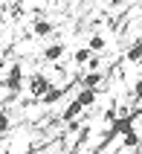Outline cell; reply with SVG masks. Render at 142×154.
<instances>
[{
  "mask_svg": "<svg viewBox=\"0 0 142 154\" xmlns=\"http://www.w3.org/2000/svg\"><path fill=\"white\" fill-rule=\"evenodd\" d=\"M99 82H101V73H99V70H90V73L81 79L84 87H99Z\"/></svg>",
  "mask_w": 142,
  "mask_h": 154,
  "instance_id": "obj_9",
  "label": "cell"
},
{
  "mask_svg": "<svg viewBox=\"0 0 142 154\" xmlns=\"http://www.w3.org/2000/svg\"><path fill=\"white\" fill-rule=\"evenodd\" d=\"M61 55H64V44H50V47L44 50V58L47 61H58Z\"/></svg>",
  "mask_w": 142,
  "mask_h": 154,
  "instance_id": "obj_4",
  "label": "cell"
},
{
  "mask_svg": "<svg viewBox=\"0 0 142 154\" xmlns=\"http://www.w3.org/2000/svg\"><path fill=\"white\" fill-rule=\"evenodd\" d=\"M81 111H84V105L78 102V99H73V102L67 105V111L61 113V119H64V122H70V119H75V116H78V113H81Z\"/></svg>",
  "mask_w": 142,
  "mask_h": 154,
  "instance_id": "obj_3",
  "label": "cell"
},
{
  "mask_svg": "<svg viewBox=\"0 0 142 154\" xmlns=\"http://www.w3.org/2000/svg\"><path fill=\"white\" fill-rule=\"evenodd\" d=\"M75 99H78V102H81L84 108H90V105L96 102V87H84V90H81L78 96H75Z\"/></svg>",
  "mask_w": 142,
  "mask_h": 154,
  "instance_id": "obj_5",
  "label": "cell"
},
{
  "mask_svg": "<svg viewBox=\"0 0 142 154\" xmlns=\"http://www.w3.org/2000/svg\"><path fill=\"white\" fill-rule=\"evenodd\" d=\"M3 87H6L9 93H17V90L23 87V64H20V61H15V64H12L9 76L3 79Z\"/></svg>",
  "mask_w": 142,
  "mask_h": 154,
  "instance_id": "obj_1",
  "label": "cell"
},
{
  "mask_svg": "<svg viewBox=\"0 0 142 154\" xmlns=\"http://www.w3.org/2000/svg\"><path fill=\"white\" fill-rule=\"evenodd\" d=\"M61 93H64V90H55V87H50V90L44 93L41 102H44V105H52V102H58V99H61Z\"/></svg>",
  "mask_w": 142,
  "mask_h": 154,
  "instance_id": "obj_11",
  "label": "cell"
},
{
  "mask_svg": "<svg viewBox=\"0 0 142 154\" xmlns=\"http://www.w3.org/2000/svg\"><path fill=\"white\" fill-rule=\"evenodd\" d=\"M125 58H128V61H134V64H136V61H142V38H136V41H134V47L128 50Z\"/></svg>",
  "mask_w": 142,
  "mask_h": 154,
  "instance_id": "obj_8",
  "label": "cell"
},
{
  "mask_svg": "<svg viewBox=\"0 0 142 154\" xmlns=\"http://www.w3.org/2000/svg\"><path fill=\"white\" fill-rule=\"evenodd\" d=\"M134 93H136V99H142V79L136 82V87H134Z\"/></svg>",
  "mask_w": 142,
  "mask_h": 154,
  "instance_id": "obj_14",
  "label": "cell"
},
{
  "mask_svg": "<svg viewBox=\"0 0 142 154\" xmlns=\"http://www.w3.org/2000/svg\"><path fill=\"white\" fill-rule=\"evenodd\" d=\"M136 122H139V128H142V113H139V116H136Z\"/></svg>",
  "mask_w": 142,
  "mask_h": 154,
  "instance_id": "obj_15",
  "label": "cell"
},
{
  "mask_svg": "<svg viewBox=\"0 0 142 154\" xmlns=\"http://www.w3.org/2000/svg\"><path fill=\"white\" fill-rule=\"evenodd\" d=\"M50 79L44 76V73H35L32 79H29V93L35 96V99H44V93H47V90H50Z\"/></svg>",
  "mask_w": 142,
  "mask_h": 154,
  "instance_id": "obj_2",
  "label": "cell"
},
{
  "mask_svg": "<svg viewBox=\"0 0 142 154\" xmlns=\"http://www.w3.org/2000/svg\"><path fill=\"white\" fill-rule=\"evenodd\" d=\"M104 44H107V41H104L101 35H93V38H90V50L99 52V50H104Z\"/></svg>",
  "mask_w": 142,
  "mask_h": 154,
  "instance_id": "obj_12",
  "label": "cell"
},
{
  "mask_svg": "<svg viewBox=\"0 0 142 154\" xmlns=\"http://www.w3.org/2000/svg\"><path fill=\"white\" fill-rule=\"evenodd\" d=\"M122 146H125V148H136V146H139V134H136L134 128H128L125 134H122Z\"/></svg>",
  "mask_w": 142,
  "mask_h": 154,
  "instance_id": "obj_7",
  "label": "cell"
},
{
  "mask_svg": "<svg viewBox=\"0 0 142 154\" xmlns=\"http://www.w3.org/2000/svg\"><path fill=\"white\" fill-rule=\"evenodd\" d=\"M73 58H75V64H87V61L93 58V50H90V47H84V50H75Z\"/></svg>",
  "mask_w": 142,
  "mask_h": 154,
  "instance_id": "obj_10",
  "label": "cell"
},
{
  "mask_svg": "<svg viewBox=\"0 0 142 154\" xmlns=\"http://www.w3.org/2000/svg\"><path fill=\"white\" fill-rule=\"evenodd\" d=\"M6 131H9V113L0 111V134H6Z\"/></svg>",
  "mask_w": 142,
  "mask_h": 154,
  "instance_id": "obj_13",
  "label": "cell"
},
{
  "mask_svg": "<svg viewBox=\"0 0 142 154\" xmlns=\"http://www.w3.org/2000/svg\"><path fill=\"white\" fill-rule=\"evenodd\" d=\"M32 32L38 35V38H47V35H52V23H50V20H35Z\"/></svg>",
  "mask_w": 142,
  "mask_h": 154,
  "instance_id": "obj_6",
  "label": "cell"
}]
</instances>
